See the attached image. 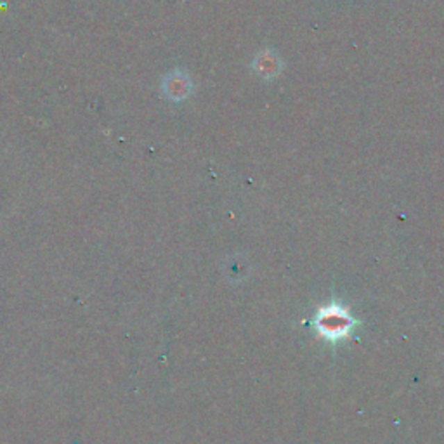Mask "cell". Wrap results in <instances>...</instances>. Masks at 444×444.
Returning <instances> with one entry per match:
<instances>
[{"mask_svg": "<svg viewBox=\"0 0 444 444\" xmlns=\"http://www.w3.org/2000/svg\"><path fill=\"white\" fill-rule=\"evenodd\" d=\"M316 324L321 337H327L330 340H338V338L349 335V331L354 327V320L349 318L347 313L338 309V307H328V309L320 311Z\"/></svg>", "mask_w": 444, "mask_h": 444, "instance_id": "6da1fadb", "label": "cell"}]
</instances>
